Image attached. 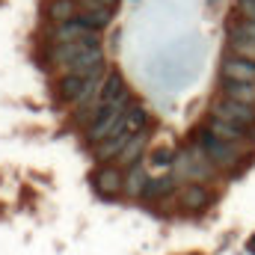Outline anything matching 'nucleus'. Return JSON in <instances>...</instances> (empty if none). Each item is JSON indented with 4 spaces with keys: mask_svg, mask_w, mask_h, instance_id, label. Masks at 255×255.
I'll use <instances>...</instances> for the list:
<instances>
[{
    "mask_svg": "<svg viewBox=\"0 0 255 255\" xmlns=\"http://www.w3.org/2000/svg\"><path fill=\"white\" fill-rule=\"evenodd\" d=\"M130 104H133L130 89H128L119 101H113V104H101V107L92 113V119H89L86 142H89V145H98V142H104L107 136H113L116 130H122V122H125V113H128Z\"/></svg>",
    "mask_w": 255,
    "mask_h": 255,
    "instance_id": "obj_1",
    "label": "nucleus"
},
{
    "mask_svg": "<svg viewBox=\"0 0 255 255\" xmlns=\"http://www.w3.org/2000/svg\"><path fill=\"white\" fill-rule=\"evenodd\" d=\"M172 172H175L178 178H184V181H202V184H208L220 169L211 163V157L205 154V148L193 142L184 151H178V157H175V163H172Z\"/></svg>",
    "mask_w": 255,
    "mask_h": 255,
    "instance_id": "obj_2",
    "label": "nucleus"
},
{
    "mask_svg": "<svg viewBox=\"0 0 255 255\" xmlns=\"http://www.w3.org/2000/svg\"><path fill=\"white\" fill-rule=\"evenodd\" d=\"M199 145L205 148V154L211 157V163L217 169H235L241 160H244V145L238 142H229V139H220L217 133H211L208 128H199Z\"/></svg>",
    "mask_w": 255,
    "mask_h": 255,
    "instance_id": "obj_3",
    "label": "nucleus"
},
{
    "mask_svg": "<svg viewBox=\"0 0 255 255\" xmlns=\"http://www.w3.org/2000/svg\"><path fill=\"white\" fill-rule=\"evenodd\" d=\"M211 116H220V119H226V122H232V125L247 128V130L255 133V107L253 104H244V101L217 95L214 104H211Z\"/></svg>",
    "mask_w": 255,
    "mask_h": 255,
    "instance_id": "obj_4",
    "label": "nucleus"
},
{
    "mask_svg": "<svg viewBox=\"0 0 255 255\" xmlns=\"http://www.w3.org/2000/svg\"><path fill=\"white\" fill-rule=\"evenodd\" d=\"M211 202H214V193H211L208 184H202V181H187L181 187V193H178V208L184 214H202Z\"/></svg>",
    "mask_w": 255,
    "mask_h": 255,
    "instance_id": "obj_5",
    "label": "nucleus"
},
{
    "mask_svg": "<svg viewBox=\"0 0 255 255\" xmlns=\"http://www.w3.org/2000/svg\"><path fill=\"white\" fill-rule=\"evenodd\" d=\"M92 184H95V193L104 199L125 196V169L122 166H101V169H95Z\"/></svg>",
    "mask_w": 255,
    "mask_h": 255,
    "instance_id": "obj_6",
    "label": "nucleus"
},
{
    "mask_svg": "<svg viewBox=\"0 0 255 255\" xmlns=\"http://www.w3.org/2000/svg\"><path fill=\"white\" fill-rule=\"evenodd\" d=\"M220 80H241V83H255V60L235 57L229 54L220 63Z\"/></svg>",
    "mask_w": 255,
    "mask_h": 255,
    "instance_id": "obj_7",
    "label": "nucleus"
},
{
    "mask_svg": "<svg viewBox=\"0 0 255 255\" xmlns=\"http://www.w3.org/2000/svg\"><path fill=\"white\" fill-rule=\"evenodd\" d=\"M205 128H208L211 133H217L220 139H229V142H238V145H247V142H253V139H255L253 130L238 128V125H232V122H226V119H220V116H211V113H208Z\"/></svg>",
    "mask_w": 255,
    "mask_h": 255,
    "instance_id": "obj_8",
    "label": "nucleus"
},
{
    "mask_svg": "<svg viewBox=\"0 0 255 255\" xmlns=\"http://www.w3.org/2000/svg\"><path fill=\"white\" fill-rule=\"evenodd\" d=\"M80 18H83L95 33H101V30L110 27V21H113V9L104 6V3H98V0H80Z\"/></svg>",
    "mask_w": 255,
    "mask_h": 255,
    "instance_id": "obj_9",
    "label": "nucleus"
},
{
    "mask_svg": "<svg viewBox=\"0 0 255 255\" xmlns=\"http://www.w3.org/2000/svg\"><path fill=\"white\" fill-rule=\"evenodd\" d=\"M125 92H128L125 77H122L116 68H110V71L104 74V83H101V92H98V107H101V104H113V101H119Z\"/></svg>",
    "mask_w": 255,
    "mask_h": 255,
    "instance_id": "obj_10",
    "label": "nucleus"
},
{
    "mask_svg": "<svg viewBox=\"0 0 255 255\" xmlns=\"http://www.w3.org/2000/svg\"><path fill=\"white\" fill-rule=\"evenodd\" d=\"M128 136L125 130H116L113 136H107L104 142H98V145H92V151H95V157L101 160V163H110V160H119V154H122V148L128 145Z\"/></svg>",
    "mask_w": 255,
    "mask_h": 255,
    "instance_id": "obj_11",
    "label": "nucleus"
},
{
    "mask_svg": "<svg viewBox=\"0 0 255 255\" xmlns=\"http://www.w3.org/2000/svg\"><path fill=\"white\" fill-rule=\"evenodd\" d=\"M175 187H178V175H175V172H163V175H157V178H151V181H148L142 202H160V199L172 196Z\"/></svg>",
    "mask_w": 255,
    "mask_h": 255,
    "instance_id": "obj_12",
    "label": "nucleus"
},
{
    "mask_svg": "<svg viewBox=\"0 0 255 255\" xmlns=\"http://www.w3.org/2000/svg\"><path fill=\"white\" fill-rule=\"evenodd\" d=\"M148 172L142 163H133L125 169V196L128 199H142L145 196V187H148Z\"/></svg>",
    "mask_w": 255,
    "mask_h": 255,
    "instance_id": "obj_13",
    "label": "nucleus"
},
{
    "mask_svg": "<svg viewBox=\"0 0 255 255\" xmlns=\"http://www.w3.org/2000/svg\"><path fill=\"white\" fill-rule=\"evenodd\" d=\"M95 30L77 15L74 21H65V24H54V39L57 42H74V39H83V36H92Z\"/></svg>",
    "mask_w": 255,
    "mask_h": 255,
    "instance_id": "obj_14",
    "label": "nucleus"
},
{
    "mask_svg": "<svg viewBox=\"0 0 255 255\" xmlns=\"http://www.w3.org/2000/svg\"><path fill=\"white\" fill-rule=\"evenodd\" d=\"M48 21L51 24H65V21H74L80 15V3L77 0H48Z\"/></svg>",
    "mask_w": 255,
    "mask_h": 255,
    "instance_id": "obj_15",
    "label": "nucleus"
},
{
    "mask_svg": "<svg viewBox=\"0 0 255 255\" xmlns=\"http://www.w3.org/2000/svg\"><path fill=\"white\" fill-rule=\"evenodd\" d=\"M220 95L253 104L255 107V83H241V80H220Z\"/></svg>",
    "mask_w": 255,
    "mask_h": 255,
    "instance_id": "obj_16",
    "label": "nucleus"
},
{
    "mask_svg": "<svg viewBox=\"0 0 255 255\" xmlns=\"http://www.w3.org/2000/svg\"><path fill=\"white\" fill-rule=\"evenodd\" d=\"M148 128V110L142 104H130L125 113V122H122V130L128 136H136V133H145Z\"/></svg>",
    "mask_w": 255,
    "mask_h": 255,
    "instance_id": "obj_17",
    "label": "nucleus"
},
{
    "mask_svg": "<svg viewBox=\"0 0 255 255\" xmlns=\"http://www.w3.org/2000/svg\"><path fill=\"white\" fill-rule=\"evenodd\" d=\"M226 48H229V54H235V57L255 60V39L244 36V33H235V30H229V36H226Z\"/></svg>",
    "mask_w": 255,
    "mask_h": 255,
    "instance_id": "obj_18",
    "label": "nucleus"
},
{
    "mask_svg": "<svg viewBox=\"0 0 255 255\" xmlns=\"http://www.w3.org/2000/svg\"><path fill=\"white\" fill-rule=\"evenodd\" d=\"M145 154V133H136V136H130L128 139V145L122 148V154H119V160L125 163V166H133V163H139V157Z\"/></svg>",
    "mask_w": 255,
    "mask_h": 255,
    "instance_id": "obj_19",
    "label": "nucleus"
},
{
    "mask_svg": "<svg viewBox=\"0 0 255 255\" xmlns=\"http://www.w3.org/2000/svg\"><path fill=\"white\" fill-rule=\"evenodd\" d=\"M175 157H178V151H175V148H169V145H157V148H151L148 163H151V166H157V169H169V166L175 163Z\"/></svg>",
    "mask_w": 255,
    "mask_h": 255,
    "instance_id": "obj_20",
    "label": "nucleus"
},
{
    "mask_svg": "<svg viewBox=\"0 0 255 255\" xmlns=\"http://www.w3.org/2000/svg\"><path fill=\"white\" fill-rule=\"evenodd\" d=\"M229 30H235V33H244V36L255 39V21H250V18H241V15H235V18H232V24H229Z\"/></svg>",
    "mask_w": 255,
    "mask_h": 255,
    "instance_id": "obj_21",
    "label": "nucleus"
},
{
    "mask_svg": "<svg viewBox=\"0 0 255 255\" xmlns=\"http://www.w3.org/2000/svg\"><path fill=\"white\" fill-rule=\"evenodd\" d=\"M235 15L255 21V0H235Z\"/></svg>",
    "mask_w": 255,
    "mask_h": 255,
    "instance_id": "obj_22",
    "label": "nucleus"
},
{
    "mask_svg": "<svg viewBox=\"0 0 255 255\" xmlns=\"http://www.w3.org/2000/svg\"><path fill=\"white\" fill-rule=\"evenodd\" d=\"M98 3H104V6H110V9H116V3H119V0H98Z\"/></svg>",
    "mask_w": 255,
    "mask_h": 255,
    "instance_id": "obj_23",
    "label": "nucleus"
}]
</instances>
